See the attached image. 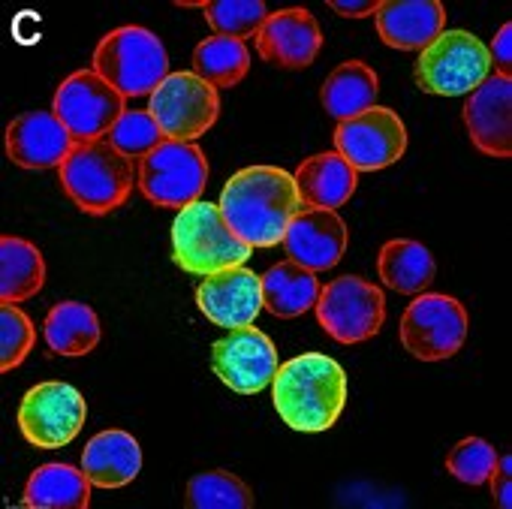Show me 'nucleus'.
Masks as SVG:
<instances>
[{
	"label": "nucleus",
	"mask_w": 512,
	"mask_h": 509,
	"mask_svg": "<svg viewBox=\"0 0 512 509\" xmlns=\"http://www.w3.org/2000/svg\"><path fill=\"white\" fill-rule=\"evenodd\" d=\"M464 127L473 148L494 160L512 157V79L488 76L464 103Z\"/></svg>",
	"instance_id": "obj_16"
},
{
	"label": "nucleus",
	"mask_w": 512,
	"mask_h": 509,
	"mask_svg": "<svg viewBox=\"0 0 512 509\" xmlns=\"http://www.w3.org/2000/svg\"><path fill=\"white\" fill-rule=\"evenodd\" d=\"M488 49V61H491V73L494 76H506L512 73V25H500V31L494 34L491 46Z\"/></svg>",
	"instance_id": "obj_35"
},
{
	"label": "nucleus",
	"mask_w": 512,
	"mask_h": 509,
	"mask_svg": "<svg viewBox=\"0 0 512 509\" xmlns=\"http://www.w3.org/2000/svg\"><path fill=\"white\" fill-rule=\"evenodd\" d=\"M272 401L293 431H329L347 407V374L326 353H302L278 368Z\"/></svg>",
	"instance_id": "obj_2"
},
{
	"label": "nucleus",
	"mask_w": 512,
	"mask_h": 509,
	"mask_svg": "<svg viewBox=\"0 0 512 509\" xmlns=\"http://www.w3.org/2000/svg\"><path fill=\"white\" fill-rule=\"evenodd\" d=\"M266 19L269 10L263 0H211L205 7V22L214 31V37H226L238 43L260 34Z\"/></svg>",
	"instance_id": "obj_31"
},
{
	"label": "nucleus",
	"mask_w": 512,
	"mask_h": 509,
	"mask_svg": "<svg viewBox=\"0 0 512 509\" xmlns=\"http://www.w3.org/2000/svg\"><path fill=\"white\" fill-rule=\"evenodd\" d=\"M491 76L488 49L467 31H443L428 49H422L413 79L416 88L434 97L473 94Z\"/></svg>",
	"instance_id": "obj_6"
},
{
	"label": "nucleus",
	"mask_w": 512,
	"mask_h": 509,
	"mask_svg": "<svg viewBox=\"0 0 512 509\" xmlns=\"http://www.w3.org/2000/svg\"><path fill=\"white\" fill-rule=\"evenodd\" d=\"M407 151V127L389 106H374L335 127V154L356 172H377L398 163Z\"/></svg>",
	"instance_id": "obj_13"
},
{
	"label": "nucleus",
	"mask_w": 512,
	"mask_h": 509,
	"mask_svg": "<svg viewBox=\"0 0 512 509\" xmlns=\"http://www.w3.org/2000/svg\"><path fill=\"white\" fill-rule=\"evenodd\" d=\"M106 139L130 160H145L154 148H160L166 142L160 124L154 121V115L148 109H133V112L127 109Z\"/></svg>",
	"instance_id": "obj_32"
},
{
	"label": "nucleus",
	"mask_w": 512,
	"mask_h": 509,
	"mask_svg": "<svg viewBox=\"0 0 512 509\" xmlns=\"http://www.w3.org/2000/svg\"><path fill=\"white\" fill-rule=\"evenodd\" d=\"M220 211L232 232L250 247H275L284 241L290 220L302 211V199L290 172L278 166H244L220 193Z\"/></svg>",
	"instance_id": "obj_1"
},
{
	"label": "nucleus",
	"mask_w": 512,
	"mask_h": 509,
	"mask_svg": "<svg viewBox=\"0 0 512 509\" xmlns=\"http://www.w3.org/2000/svg\"><path fill=\"white\" fill-rule=\"evenodd\" d=\"M4 145L7 157L22 169H61L76 148V139L55 112H25L10 121Z\"/></svg>",
	"instance_id": "obj_19"
},
{
	"label": "nucleus",
	"mask_w": 512,
	"mask_h": 509,
	"mask_svg": "<svg viewBox=\"0 0 512 509\" xmlns=\"http://www.w3.org/2000/svg\"><path fill=\"white\" fill-rule=\"evenodd\" d=\"M494 467H497V449L482 437H464L446 455V470L464 485H485Z\"/></svg>",
	"instance_id": "obj_34"
},
{
	"label": "nucleus",
	"mask_w": 512,
	"mask_h": 509,
	"mask_svg": "<svg viewBox=\"0 0 512 509\" xmlns=\"http://www.w3.org/2000/svg\"><path fill=\"white\" fill-rule=\"evenodd\" d=\"M208 184V160L196 142L166 139L139 160V193L157 208H187Z\"/></svg>",
	"instance_id": "obj_8"
},
{
	"label": "nucleus",
	"mask_w": 512,
	"mask_h": 509,
	"mask_svg": "<svg viewBox=\"0 0 512 509\" xmlns=\"http://www.w3.org/2000/svg\"><path fill=\"white\" fill-rule=\"evenodd\" d=\"M347 238V223L338 211L302 208L284 232V247L293 263L317 275L335 269L344 260Z\"/></svg>",
	"instance_id": "obj_18"
},
{
	"label": "nucleus",
	"mask_w": 512,
	"mask_h": 509,
	"mask_svg": "<svg viewBox=\"0 0 512 509\" xmlns=\"http://www.w3.org/2000/svg\"><path fill=\"white\" fill-rule=\"evenodd\" d=\"M100 320L91 305L58 302L43 323V338L55 356H88L100 344Z\"/></svg>",
	"instance_id": "obj_28"
},
{
	"label": "nucleus",
	"mask_w": 512,
	"mask_h": 509,
	"mask_svg": "<svg viewBox=\"0 0 512 509\" xmlns=\"http://www.w3.org/2000/svg\"><path fill=\"white\" fill-rule=\"evenodd\" d=\"M46 284V260L34 241L19 235L0 238V302L22 305Z\"/></svg>",
	"instance_id": "obj_26"
},
{
	"label": "nucleus",
	"mask_w": 512,
	"mask_h": 509,
	"mask_svg": "<svg viewBox=\"0 0 512 509\" xmlns=\"http://www.w3.org/2000/svg\"><path fill=\"white\" fill-rule=\"evenodd\" d=\"M58 181L64 196L91 217H103L121 208L139 184L133 160L124 157L109 139L76 145L61 163Z\"/></svg>",
	"instance_id": "obj_3"
},
{
	"label": "nucleus",
	"mask_w": 512,
	"mask_h": 509,
	"mask_svg": "<svg viewBox=\"0 0 512 509\" xmlns=\"http://www.w3.org/2000/svg\"><path fill=\"white\" fill-rule=\"evenodd\" d=\"M211 368L232 392L260 395L266 386H272L281 365L272 338L253 326H244L211 344Z\"/></svg>",
	"instance_id": "obj_14"
},
{
	"label": "nucleus",
	"mask_w": 512,
	"mask_h": 509,
	"mask_svg": "<svg viewBox=\"0 0 512 509\" xmlns=\"http://www.w3.org/2000/svg\"><path fill=\"white\" fill-rule=\"evenodd\" d=\"M260 290H263V311H269L278 320H296L308 314L320 299L317 275L293 260L278 263L266 275H260Z\"/></svg>",
	"instance_id": "obj_25"
},
{
	"label": "nucleus",
	"mask_w": 512,
	"mask_h": 509,
	"mask_svg": "<svg viewBox=\"0 0 512 509\" xmlns=\"http://www.w3.org/2000/svg\"><path fill=\"white\" fill-rule=\"evenodd\" d=\"M488 482H491V497H494V503H497L500 509H509V506H512V455H509V452L497 455V467H494V473L488 476Z\"/></svg>",
	"instance_id": "obj_36"
},
{
	"label": "nucleus",
	"mask_w": 512,
	"mask_h": 509,
	"mask_svg": "<svg viewBox=\"0 0 512 509\" xmlns=\"http://www.w3.org/2000/svg\"><path fill=\"white\" fill-rule=\"evenodd\" d=\"M91 70L106 79L124 100L151 97L169 76V55L157 34L142 25H124L97 43Z\"/></svg>",
	"instance_id": "obj_5"
},
{
	"label": "nucleus",
	"mask_w": 512,
	"mask_h": 509,
	"mask_svg": "<svg viewBox=\"0 0 512 509\" xmlns=\"http://www.w3.org/2000/svg\"><path fill=\"white\" fill-rule=\"evenodd\" d=\"M184 503L193 509H250L253 491L229 470H205L187 482Z\"/></svg>",
	"instance_id": "obj_30"
},
{
	"label": "nucleus",
	"mask_w": 512,
	"mask_h": 509,
	"mask_svg": "<svg viewBox=\"0 0 512 509\" xmlns=\"http://www.w3.org/2000/svg\"><path fill=\"white\" fill-rule=\"evenodd\" d=\"M34 344H37V329L31 317L16 305L0 308V371L4 374L16 371L28 359Z\"/></svg>",
	"instance_id": "obj_33"
},
{
	"label": "nucleus",
	"mask_w": 512,
	"mask_h": 509,
	"mask_svg": "<svg viewBox=\"0 0 512 509\" xmlns=\"http://www.w3.org/2000/svg\"><path fill=\"white\" fill-rule=\"evenodd\" d=\"M467 329L470 320L458 299L422 293L401 314L398 341L419 362H443L464 347Z\"/></svg>",
	"instance_id": "obj_9"
},
{
	"label": "nucleus",
	"mask_w": 512,
	"mask_h": 509,
	"mask_svg": "<svg viewBox=\"0 0 512 509\" xmlns=\"http://www.w3.org/2000/svg\"><path fill=\"white\" fill-rule=\"evenodd\" d=\"M52 112L76 139V145H82L106 139L127 109L124 97L106 79H100L94 70H76L58 85Z\"/></svg>",
	"instance_id": "obj_10"
},
{
	"label": "nucleus",
	"mask_w": 512,
	"mask_h": 509,
	"mask_svg": "<svg viewBox=\"0 0 512 509\" xmlns=\"http://www.w3.org/2000/svg\"><path fill=\"white\" fill-rule=\"evenodd\" d=\"M250 70V52L238 40L208 37L193 49V73L211 88H235Z\"/></svg>",
	"instance_id": "obj_29"
},
{
	"label": "nucleus",
	"mask_w": 512,
	"mask_h": 509,
	"mask_svg": "<svg viewBox=\"0 0 512 509\" xmlns=\"http://www.w3.org/2000/svg\"><path fill=\"white\" fill-rule=\"evenodd\" d=\"M377 37L398 52H422L446 31V7L440 0H383Z\"/></svg>",
	"instance_id": "obj_20"
},
{
	"label": "nucleus",
	"mask_w": 512,
	"mask_h": 509,
	"mask_svg": "<svg viewBox=\"0 0 512 509\" xmlns=\"http://www.w3.org/2000/svg\"><path fill=\"white\" fill-rule=\"evenodd\" d=\"M329 10L344 19H365V16H377L380 0H329Z\"/></svg>",
	"instance_id": "obj_37"
},
{
	"label": "nucleus",
	"mask_w": 512,
	"mask_h": 509,
	"mask_svg": "<svg viewBox=\"0 0 512 509\" xmlns=\"http://www.w3.org/2000/svg\"><path fill=\"white\" fill-rule=\"evenodd\" d=\"M302 208H341L353 199L359 187V172L335 151L314 154L293 172Z\"/></svg>",
	"instance_id": "obj_21"
},
{
	"label": "nucleus",
	"mask_w": 512,
	"mask_h": 509,
	"mask_svg": "<svg viewBox=\"0 0 512 509\" xmlns=\"http://www.w3.org/2000/svg\"><path fill=\"white\" fill-rule=\"evenodd\" d=\"M88 419L85 395L70 383H40L19 404V431L37 449H61L73 443Z\"/></svg>",
	"instance_id": "obj_12"
},
{
	"label": "nucleus",
	"mask_w": 512,
	"mask_h": 509,
	"mask_svg": "<svg viewBox=\"0 0 512 509\" xmlns=\"http://www.w3.org/2000/svg\"><path fill=\"white\" fill-rule=\"evenodd\" d=\"M253 247L244 244L226 223L220 205L193 202L178 211L172 223V260L181 272L208 278L214 272L244 266Z\"/></svg>",
	"instance_id": "obj_4"
},
{
	"label": "nucleus",
	"mask_w": 512,
	"mask_h": 509,
	"mask_svg": "<svg viewBox=\"0 0 512 509\" xmlns=\"http://www.w3.org/2000/svg\"><path fill=\"white\" fill-rule=\"evenodd\" d=\"M377 275L401 296H422L437 278V263L422 241L389 238L377 253Z\"/></svg>",
	"instance_id": "obj_23"
},
{
	"label": "nucleus",
	"mask_w": 512,
	"mask_h": 509,
	"mask_svg": "<svg viewBox=\"0 0 512 509\" xmlns=\"http://www.w3.org/2000/svg\"><path fill=\"white\" fill-rule=\"evenodd\" d=\"M377 94H380L377 73L365 61H344L326 76V82L320 88V103L341 124V121H350V118L374 109Z\"/></svg>",
	"instance_id": "obj_24"
},
{
	"label": "nucleus",
	"mask_w": 512,
	"mask_h": 509,
	"mask_svg": "<svg viewBox=\"0 0 512 509\" xmlns=\"http://www.w3.org/2000/svg\"><path fill=\"white\" fill-rule=\"evenodd\" d=\"M82 470L94 488H124L142 470V446L121 428L100 431L82 452Z\"/></svg>",
	"instance_id": "obj_22"
},
{
	"label": "nucleus",
	"mask_w": 512,
	"mask_h": 509,
	"mask_svg": "<svg viewBox=\"0 0 512 509\" xmlns=\"http://www.w3.org/2000/svg\"><path fill=\"white\" fill-rule=\"evenodd\" d=\"M148 112L160 124L166 139L196 142L220 118V94L208 82L190 73H169L151 94Z\"/></svg>",
	"instance_id": "obj_11"
},
{
	"label": "nucleus",
	"mask_w": 512,
	"mask_h": 509,
	"mask_svg": "<svg viewBox=\"0 0 512 509\" xmlns=\"http://www.w3.org/2000/svg\"><path fill=\"white\" fill-rule=\"evenodd\" d=\"M22 506L28 509H88L91 479L73 464H43L31 473Z\"/></svg>",
	"instance_id": "obj_27"
},
{
	"label": "nucleus",
	"mask_w": 512,
	"mask_h": 509,
	"mask_svg": "<svg viewBox=\"0 0 512 509\" xmlns=\"http://www.w3.org/2000/svg\"><path fill=\"white\" fill-rule=\"evenodd\" d=\"M320 329L338 344H365L386 323V296L377 284L344 275L320 287V299L314 305Z\"/></svg>",
	"instance_id": "obj_7"
},
{
	"label": "nucleus",
	"mask_w": 512,
	"mask_h": 509,
	"mask_svg": "<svg viewBox=\"0 0 512 509\" xmlns=\"http://www.w3.org/2000/svg\"><path fill=\"white\" fill-rule=\"evenodd\" d=\"M320 49H323L320 22L305 7H287L269 13L260 34H256V52H260V58L281 70L311 67Z\"/></svg>",
	"instance_id": "obj_15"
},
{
	"label": "nucleus",
	"mask_w": 512,
	"mask_h": 509,
	"mask_svg": "<svg viewBox=\"0 0 512 509\" xmlns=\"http://www.w3.org/2000/svg\"><path fill=\"white\" fill-rule=\"evenodd\" d=\"M196 308L220 329H244L253 326L263 311V290L256 272L244 266H232L214 272L196 287Z\"/></svg>",
	"instance_id": "obj_17"
}]
</instances>
